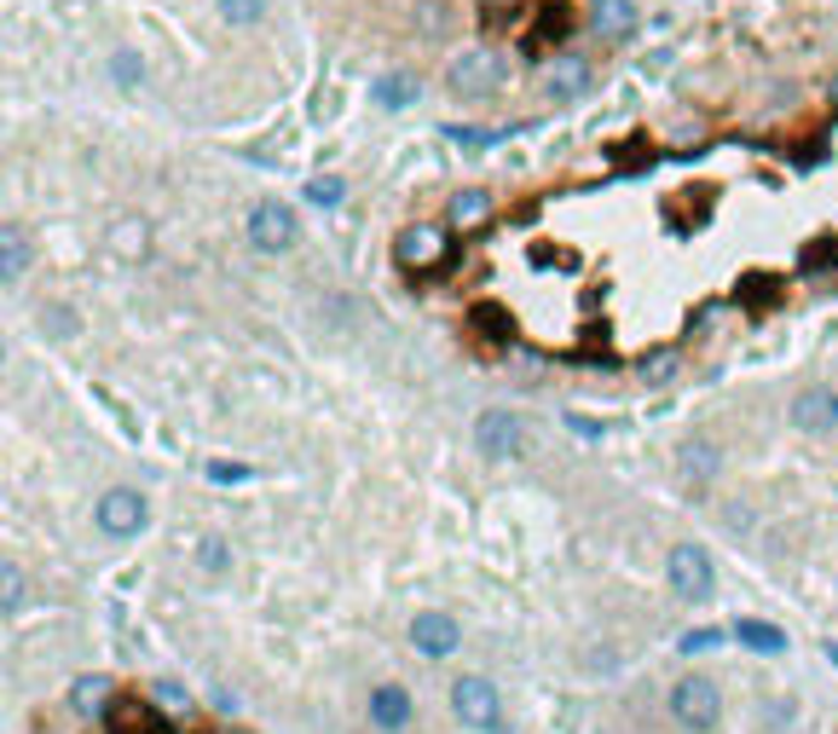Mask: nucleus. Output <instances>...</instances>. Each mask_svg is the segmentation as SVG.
I'll use <instances>...</instances> for the list:
<instances>
[{"label":"nucleus","instance_id":"nucleus-1","mask_svg":"<svg viewBox=\"0 0 838 734\" xmlns=\"http://www.w3.org/2000/svg\"><path fill=\"white\" fill-rule=\"evenodd\" d=\"M93 521H98L105 538L128 544V538H139L151 526V503H146V492H133V486H110V492L93 503Z\"/></svg>","mask_w":838,"mask_h":734},{"label":"nucleus","instance_id":"nucleus-2","mask_svg":"<svg viewBox=\"0 0 838 734\" xmlns=\"http://www.w3.org/2000/svg\"><path fill=\"white\" fill-rule=\"evenodd\" d=\"M394 260L405 272H440L445 260H452V226H428V220L405 226L394 237Z\"/></svg>","mask_w":838,"mask_h":734},{"label":"nucleus","instance_id":"nucleus-3","mask_svg":"<svg viewBox=\"0 0 838 734\" xmlns=\"http://www.w3.org/2000/svg\"><path fill=\"white\" fill-rule=\"evenodd\" d=\"M665 579H671V596H683V602H711V596H718V567H711V556L700 544H677V549H671Z\"/></svg>","mask_w":838,"mask_h":734},{"label":"nucleus","instance_id":"nucleus-4","mask_svg":"<svg viewBox=\"0 0 838 734\" xmlns=\"http://www.w3.org/2000/svg\"><path fill=\"white\" fill-rule=\"evenodd\" d=\"M295 237H301V214L283 197H260L255 209H249V243H255L260 255L295 249Z\"/></svg>","mask_w":838,"mask_h":734},{"label":"nucleus","instance_id":"nucleus-5","mask_svg":"<svg viewBox=\"0 0 838 734\" xmlns=\"http://www.w3.org/2000/svg\"><path fill=\"white\" fill-rule=\"evenodd\" d=\"M452 711H457L463 729L492 734V729L503 723V695H498V683H486V677H457V683H452Z\"/></svg>","mask_w":838,"mask_h":734},{"label":"nucleus","instance_id":"nucleus-6","mask_svg":"<svg viewBox=\"0 0 838 734\" xmlns=\"http://www.w3.org/2000/svg\"><path fill=\"white\" fill-rule=\"evenodd\" d=\"M671 718H677L688 734L718 729V718H723V695H718V683H706V677H683L677 688H671Z\"/></svg>","mask_w":838,"mask_h":734},{"label":"nucleus","instance_id":"nucleus-7","mask_svg":"<svg viewBox=\"0 0 838 734\" xmlns=\"http://www.w3.org/2000/svg\"><path fill=\"white\" fill-rule=\"evenodd\" d=\"M503 81V53L498 47H468V53H457L452 58V70H445V88L452 93H463V98H480V93H492Z\"/></svg>","mask_w":838,"mask_h":734},{"label":"nucleus","instance_id":"nucleus-8","mask_svg":"<svg viewBox=\"0 0 838 734\" xmlns=\"http://www.w3.org/2000/svg\"><path fill=\"white\" fill-rule=\"evenodd\" d=\"M475 445H480V457L509 463V457H521V445H526V422L515 411H486L475 422Z\"/></svg>","mask_w":838,"mask_h":734},{"label":"nucleus","instance_id":"nucleus-9","mask_svg":"<svg viewBox=\"0 0 838 734\" xmlns=\"http://www.w3.org/2000/svg\"><path fill=\"white\" fill-rule=\"evenodd\" d=\"M411 648L422 660H452L457 648H463V630L452 614H440V607H428V614L411 619Z\"/></svg>","mask_w":838,"mask_h":734},{"label":"nucleus","instance_id":"nucleus-10","mask_svg":"<svg viewBox=\"0 0 838 734\" xmlns=\"http://www.w3.org/2000/svg\"><path fill=\"white\" fill-rule=\"evenodd\" d=\"M792 428H804V434H833L838 428V394L833 387H804V394L792 399Z\"/></svg>","mask_w":838,"mask_h":734},{"label":"nucleus","instance_id":"nucleus-11","mask_svg":"<svg viewBox=\"0 0 838 734\" xmlns=\"http://www.w3.org/2000/svg\"><path fill=\"white\" fill-rule=\"evenodd\" d=\"M371 723L387 729V734H399L405 723H411V688H399V683L371 688Z\"/></svg>","mask_w":838,"mask_h":734},{"label":"nucleus","instance_id":"nucleus-12","mask_svg":"<svg viewBox=\"0 0 838 734\" xmlns=\"http://www.w3.org/2000/svg\"><path fill=\"white\" fill-rule=\"evenodd\" d=\"M544 88L556 93V98H579L590 88V65L579 53H561V58H549L544 65Z\"/></svg>","mask_w":838,"mask_h":734},{"label":"nucleus","instance_id":"nucleus-13","mask_svg":"<svg viewBox=\"0 0 838 734\" xmlns=\"http://www.w3.org/2000/svg\"><path fill=\"white\" fill-rule=\"evenodd\" d=\"M110 700H116V688L98 677V671H88V677L70 683V711H75V718H105Z\"/></svg>","mask_w":838,"mask_h":734},{"label":"nucleus","instance_id":"nucleus-14","mask_svg":"<svg viewBox=\"0 0 838 734\" xmlns=\"http://www.w3.org/2000/svg\"><path fill=\"white\" fill-rule=\"evenodd\" d=\"M590 24H596V35H607V40H625L630 30H637V0H596Z\"/></svg>","mask_w":838,"mask_h":734},{"label":"nucleus","instance_id":"nucleus-15","mask_svg":"<svg viewBox=\"0 0 838 734\" xmlns=\"http://www.w3.org/2000/svg\"><path fill=\"white\" fill-rule=\"evenodd\" d=\"M734 637H741V648H752V654H787V630L769 625V619H734Z\"/></svg>","mask_w":838,"mask_h":734},{"label":"nucleus","instance_id":"nucleus-16","mask_svg":"<svg viewBox=\"0 0 838 734\" xmlns=\"http://www.w3.org/2000/svg\"><path fill=\"white\" fill-rule=\"evenodd\" d=\"M718 463H723V452H718L711 440H683V475H688L694 486L718 480Z\"/></svg>","mask_w":838,"mask_h":734},{"label":"nucleus","instance_id":"nucleus-17","mask_svg":"<svg viewBox=\"0 0 838 734\" xmlns=\"http://www.w3.org/2000/svg\"><path fill=\"white\" fill-rule=\"evenodd\" d=\"M110 249H116V255H128V260H146V249H151V226H146L139 214L116 220V226H110Z\"/></svg>","mask_w":838,"mask_h":734},{"label":"nucleus","instance_id":"nucleus-18","mask_svg":"<svg viewBox=\"0 0 838 734\" xmlns=\"http://www.w3.org/2000/svg\"><path fill=\"white\" fill-rule=\"evenodd\" d=\"M486 214H492V197H486V191H457V197H452V214H445V226L475 232Z\"/></svg>","mask_w":838,"mask_h":734},{"label":"nucleus","instance_id":"nucleus-19","mask_svg":"<svg viewBox=\"0 0 838 734\" xmlns=\"http://www.w3.org/2000/svg\"><path fill=\"white\" fill-rule=\"evenodd\" d=\"M24 260H30V249H24V232H18L12 220H7V226H0V278L18 283V278H24Z\"/></svg>","mask_w":838,"mask_h":734},{"label":"nucleus","instance_id":"nucleus-20","mask_svg":"<svg viewBox=\"0 0 838 734\" xmlns=\"http://www.w3.org/2000/svg\"><path fill=\"white\" fill-rule=\"evenodd\" d=\"M376 105L382 110H405V105H417V75H376Z\"/></svg>","mask_w":838,"mask_h":734},{"label":"nucleus","instance_id":"nucleus-21","mask_svg":"<svg viewBox=\"0 0 838 734\" xmlns=\"http://www.w3.org/2000/svg\"><path fill=\"white\" fill-rule=\"evenodd\" d=\"M214 12H220V24H232V30H255L260 18H267V0H214Z\"/></svg>","mask_w":838,"mask_h":734},{"label":"nucleus","instance_id":"nucleus-22","mask_svg":"<svg viewBox=\"0 0 838 734\" xmlns=\"http://www.w3.org/2000/svg\"><path fill=\"white\" fill-rule=\"evenodd\" d=\"M18 607H24V579H18V561L7 556V561H0V614H18Z\"/></svg>","mask_w":838,"mask_h":734},{"label":"nucleus","instance_id":"nucleus-23","mask_svg":"<svg viewBox=\"0 0 838 734\" xmlns=\"http://www.w3.org/2000/svg\"><path fill=\"white\" fill-rule=\"evenodd\" d=\"M110 75H116V88H139L146 65H139V53H133V47H121V53L110 58Z\"/></svg>","mask_w":838,"mask_h":734},{"label":"nucleus","instance_id":"nucleus-24","mask_svg":"<svg viewBox=\"0 0 838 734\" xmlns=\"http://www.w3.org/2000/svg\"><path fill=\"white\" fill-rule=\"evenodd\" d=\"M718 642H723V630H718V625H700V630H688V637L677 642V654H688V660H694V654H711Z\"/></svg>","mask_w":838,"mask_h":734},{"label":"nucleus","instance_id":"nucleus-25","mask_svg":"<svg viewBox=\"0 0 838 734\" xmlns=\"http://www.w3.org/2000/svg\"><path fill=\"white\" fill-rule=\"evenodd\" d=\"M197 567H202V573H226V567H232L226 544H220V538H202V544H197Z\"/></svg>","mask_w":838,"mask_h":734},{"label":"nucleus","instance_id":"nucleus-26","mask_svg":"<svg viewBox=\"0 0 838 734\" xmlns=\"http://www.w3.org/2000/svg\"><path fill=\"white\" fill-rule=\"evenodd\" d=\"M341 179H330V174H324V179H313V186H306V197H313V202H324V209H336V202H341Z\"/></svg>","mask_w":838,"mask_h":734},{"label":"nucleus","instance_id":"nucleus-27","mask_svg":"<svg viewBox=\"0 0 838 734\" xmlns=\"http://www.w3.org/2000/svg\"><path fill=\"white\" fill-rule=\"evenodd\" d=\"M47 330L53 336H75V313L70 307H47Z\"/></svg>","mask_w":838,"mask_h":734},{"label":"nucleus","instance_id":"nucleus-28","mask_svg":"<svg viewBox=\"0 0 838 734\" xmlns=\"http://www.w3.org/2000/svg\"><path fill=\"white\" fill-rule=\"evenodd\" d=\"M671 371H677V359H665V353H653V359L642 364V376H648V382H665Z\"/></svg>","mask_w":838,"mask_h":734},{"label":"nucleus","instance_id":"nucleus-29","mask_svg":"<svg viewBox=\"0 0 838 734\" xmlns=\"http://www.w3.org/2000/svg\"><path fill=\"white\" fill-rule=\"evenodd\" d=\"M209 480H249V468H243V463H209Z\"/></svg>","mask_w":838,"mask_h":734},{"label":"nucleus","instance_id":"nucleus-30","mask_svg":"<svg viewBox=\"0 0 838 734\" xmlns=\"http://www.w3.org/2000/svg\"><path fill=\"white\" fill-rule=\"evenodd\" d=\"M567 428H572V434H579V440H602V422H590V417H579V411L567 417Z\"/></svg>","mask_w":838,"mask_h":734},{"label":"nucleus","instance_id":"nucleus-31","mask_svg":"<svg viewBox=\"0 0 838 734\" xmlns=\"http://www.w3.org/2000/svg\"><path fill=\"white\" fill-rule=\"evenodd\" d=\"M156 700L179 711V706H186V688H179V683H156Z\"/></svg>","mask_w":838,"mask_h":734},{"label":"nucleus","instance_id":"nucleus-32","mask_svg":"<svg viewBox=\"0 0 838 734\" xmlns=\"http://www.w3.org/2000/svg\"><path fill=\"white\" fill-rule=\"evenodd\" d=\"M827 660H833V665H838V642H827Z\"/></svg>","mask_w":838,"mask_h":734},{"label":"nucleus","instance_id":"nucleus-33","mask_svg":"<svg viewBox=\"0 0 838 734\" xmlns=\"http://www.w3.org/2000/svg\"><path fill=\"white\" fill-rule=\"evenodd\" d=\"M492 734H521V729H509V723H498V729H492Z\"/></svg>","mask_w":838,"mask_h":734},{"label":"nucleus","instance_id":"nucleus-34","mask_svg":"<svg viewBox=\"0 0 838 734\" xmlns=\"http://www.w3.org/2000/svg\"><path fill=\"white\" fill-rule=\"evenodd\" d=\"M833 110H838V81H833Z\"/></svg>","mask_w":838,"mask_h":734}]
</instances>
